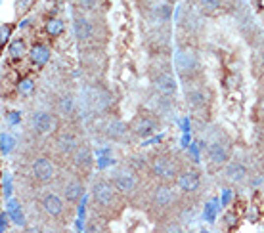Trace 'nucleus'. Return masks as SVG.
<instances>
[{
    "instance_id": "obj_1",
    "label": "nucleus",
    "mask_w": 264,
    "mask_h": 233,
    "mask_svg": "<svg viewBox=\"0 0 264 233\" xmlns=\"http://www.w3.org/2000/svg\"><path fill=\"white\" fill-rule=\"evenodd\" d=\"M115 191H117L115 185L106 181V180L96 181L94 187H92V199H94L96 207L98 208H106V210L107 208H113L115 203H117V193Z\"/></svg>"
},
{
    "instance_id": "obj_2",
    "label": "nucleus",
    "mask_w": 264,
    "mask_h": 233,
    "mask_svg": "<svg viewBox=\"0 0 264 233\" xmlns=\"http://www.w3.org/2000/svg\"><path fill=\"white\" fill-rule=\"evenodd\" d=\"M149 166H151V172L161 180L178 178V166H176V162L173 161L171 157H167V155H159V157H155Z\"/></svg>"
},
{
    "instance_id": "obj_3",
    "label": "nucleus",
    "mask_w": 264,
    "mask_h": 233,
    "mask_svg": "<svg viewBox=\"0 0 264 233\" xmlns=\"http://www.w3.org/2000/svg\"><path fill=\"white\" fill-rule=\"evenodd\" d=\"M159 128V123L151 117V115H136L134 119H132V123H130V130L136 134V136H140V138H149L151 134H155Z\"/></svg>"
},
{
    "instance_id": "obj_4",
    "label": "nucleus",
    "mask_w": 264,
    "mask_h": 233,
    "mask_svg": "<svg viewBox=\"0 0 264 233\" xmlns=\"http://www.w3.org/2000/svg\"><path fill=\"white\" fill-rule=\"evenodd\" d=\"M153 88L163 98H173L176 94V80L169 71H163L153 77Z\"/></svg>"
},
{
    "instance_id": "obj_5",
    "label": "nucleus",
    "mask_w": 264,
    "mask_h": 233,
    "mask_svg": "<svg viewBox=\"0 0 264 233\" xmlns=\"http://www.w3.org/2000/svg\"><path fill=\"white\" fill-rule=\"evenodd\" d=\"M113 185H115V189H117L119 193L128 195V193H132L134 187H136V178H134V174H132L130 170L119 168V170L115 172V176H113Z\"/></svg>"
},
{
    "instance_id": "obj_6",
    "label": "nucleus",
    "mask_w": 264,
    "mask_h": 233,
    "mask_svg": "<svg viewBox=\"0 0 264 233\" xmlns=\"http://www.w3.org/2000/svg\"><path fill=\"white\" fill-rule=\"evenodd\" d=\"M56 174V166L50 159L46 157H38L35 162H33V176H35L38 181H50Z\"/></svg>"
},
{
    "instance_id": "obj_7",
    "label": "nucleus",
    "mask_w": 264,
    "mask_h": 233,
    "mask_svg": "<svg viewBox=\"0 0 264 233\" xmlns=\"http://www.w3.org/2000/svg\"><path fill=\"white\" fill-rule=\"evenodd\" d=\"M176 181H178V187L184 193H194V191L199 189V185H201V178H199V174L195 170H184V172H180Z\"/></svg>"
},
{
    "instance_id": "obj_8",
    "label": "nucleus",
    "mask_w": 264,
    "mask_h": 233,
    "mask_svg": "<svg viewBox=\"0 0 264 233\" xmlns=\"http://www.w3.org/2000/svg\"><path fill=\"white\" fill-rule=\"evenodd\" d=\"M58 125L56 117L50 113H44V111H38L33 115V128H35L38 134H50L54 132V128Z\"/></svg>"
},
{
    "instance_id": "obj_9",
    "label": "nucleus",
    "mask_w": 264,
    "mask_h": 233,
    "mask_svg": "<svg viewBox=\"0 0 264 233\" xmlns=\"http://www.w3.org/2000/svg\"><path fill=\"white\" fill-rule=\"evenodd\" d=\"M56 147H58V151L63 155V157H69L73 155L75 151H77V138L71 134V132H61L58 138H56Z\"/></svg>"
},
{
    "instance_id": "obj_10",
    "label": "nucleus",
    "mask_w": 264,
    "mask_h": 233,
    "mask_svg": "<svg viewBox=\"0 0 264 233\" xmlns=\"http://www.w3.org/2000/svg\"><path fill=\"white\" fill-rule=\"evenodd\" d=\"M73 164L83 172H88L92 168V151L88 145L83 144L77 147V151L73 153Z\"/></svg>"
},
{
    "instance_id": "obj_11",
    "label": "nucleus",
    "mask_w": 264,
    "mask_h": 233,
    "mask_svg": "<svg viewBox=\"0 0 264 233\" xmlns=\"http://www.w3.org/2000/svg\"><path fill=\"white\" fill-rule=\"evenodd\" d=\"M175 203V191L169 185H159L153 191V205L159 208H167Z\"/></svg>"
},
{
    "instance_id": "obj_12",
    "label": "nucleus",
    "mask_w": 264,
    "mask_h": 233,
    "mask_svg": "<svg viewBox=\"0 0 264 233\" xmlns=\"http://www.w3.org/2000/svg\"><path fill=\"white\" fill-rule=\"evenodd\" d=\"M42 207L46 210V214L52 216V218H59L63 214V201L58 197L56 193H48L42 199Z\"/></svg>"
},
{
    "instance_id": "obj_13",
    "label": "nucleus",
    "mask_w": 264,
    "mask_h": 233,
    "mask_svg": "<svg viewBox=\"0 0 264 233\" xmlns=\"http://www.w3.org/2000/svg\"><path fill=\"white\" fill-rule=\"evenodd\" d=\"M83 193H85V185L79 180H69L63 185V197H65L67 203H77L79 199L83 197Z\"/></svg>"
},
{
    "instance_id": "obj_14",
    "label": "nucleus",
    "mask_w": 264,
    "mask_h": 233,
    "mask_svg": "<svg viewBox=\"0 0 264 233\" xmlns=\"http://www.w3.org/2000/svg\"><path fill=\"white\" fill-rule=\"evenodd\" d=\"M207 155H209V159H211L212 164H226L230 159V153L228 149H226V145L222 144H211L209 145V149H207Z\"/></svg>"
},
{
    "instance_id": "obj_15",
    "label": "nucleus",
    "mask_w": 264,
    "mask_h": 233,
    "mask_svg": "<svg viewBox=\"0 0 264 233\" xmlns=\"http://www.w3.org/2000/svg\"><path fill=\"white\" fill-rule=\"evenodd\" d=\"M29 57H31L33 65L42 67V65H46L48 59H50V50H48V46H44V44H35V46L29 50Z\"/></svg>"
},
{
    "instance_id": "obj_16",
    "label": "nucleus",
    "mask_w": 264,
    "mask_h": 233,
    "mask_svg": "<svg viewBox=\"0 0 264 233\" xmlns=\"http://www.w3.org/2000/svg\"><path fill=\"white\" fill-rule=\"evenodd\" d=\"M147 10H149V16L155 19V21H167V19L171 18V14H173L171 6L165 4V2H155L153 6H147Z\"/></svg>"
},
{
    "instance_id": "obj_17",
    "label": "nucleus",
    "mask_w": 264,
    "mask_h": 233,
    "mask_svg": "<svg viewBox=\"0 0 264 233\" xmlns=\"http://www.w3.org/2000/svg\"><path fill=\"white\" fill-rule=\"evenodd\" d=\"M73 31H75L77 40H81V42H87L88 38L92 36V27H90V23H88L85 18H77V19H75Z\"/></svg>"
},
{
    "instance_id": "obj_18",
    "label": "nucleus",
    "mask_w": 264,
    "mask_h": 233,
    "mask_svg": "<svg viewBox=\"0 0 264 233\" xmlns=\"http://www.w3.org/2000/svg\"><path fill=\"white\" fill-rule=\"evenodd\" d=\"M126 130H128V126L124 125L123 121H111L106 126V134L109 140H121V138H124Z\"/></svg>"
},
{
    "instance_id": "obj_19",
    "label": "nucleus",
    "mask_w": 264,
    "mask_h": 233,
    "mask_svg": "<svg viewBox=\"0 0 264 233\" xmlns=\"http://www.w3.org/2000/svg\"><path fill=\"white\" fill-rule=\"evenodd\" d=\"M226 176H228L232 181L239 183V181H243V180H245L247 168L241 164V162H230L228 168H226Z\"/></svg>"
},
{
    "instance_id": "obj_20",
    "label": "nucleus",
    "mask_w": 264,
    "mask_h": 233,
    "mask_svg": "<svg viewBox=\"0 0 264 233\" xmlns=\"http://www.w3.org/2000/svg\"><path fill=\"white\" fill-rule=\"evenodd\" d=\"M207 104V98H205V92L203 90H192L188 92V105L195 111H201Z\"/></svg>"
},
{
    "instance_id": "obj_21",
    "label": "nucleus",
    "mask_w": 264,
    "mask_h": 233,
    "mask_svg": "<svg viewBox=\"0 0 264 233\" xmlns=\"http://www.w3.org/2000/svg\"><path fill=\"white\" fill-rule=\"evenodd\" d=\"M176 63H178V71L180 73H186L188 67H190V69H195V65H197L192 52H180V54H178V59H176Z\"/></svg>"
},
{
    "instance_id": "obj_22",
    "label": "nucleus",
    "mask_w": 264,
    "mask_h": 233,
    "mask_svg": "<svg viewBox=\"0 0 264 233\" xmlns=\"http://www.w3.org/2000/svg\"><path fill=\"white\" fill-rule=\"evenodd\" d=\"M63 31H65V23H63L61 19L52 18L48 23H46V33H48L50 36H59Z\"/></svg>"
},
{
    "instance_id": "obj_23",
    "label": "nucleus",
    "mask_w": 264,
    "mask_h": 233,
    "mask_svg": "<svg viewBox=\"0 0 264 233\" xmlns=\"http://www.w3.org/2000/svg\"><path fill=\"white\" fill-rule=\"evenodd\" d=\"M73 107H75V102H73V98H71L69 94H65V96H61V98L58 100V113H61V115H71V113H73Z\"/></svg>"
},
{
    "instance_id": "obj_24",
    "label": "nucleus",
    "mask_w": 264,
    "mask_h": 233,
    "mask_svg": "<svg viewBox=\"0 0 264 233\" xmlns=\"http://www.w3.org/2000/svg\"><path fill=\"white\" fill-rule=\"evenodd\" d=\"M25 52H27V48H25V42L23 40H14L10 44V48H8V54H10V57H14V59H21L25 55Z\"/></svg>"
},
{
    "instance_id": "obj_25",
    "label": "nucleus",
    "mask_w": 264,
    "mask_h": 233,
    "mask_svg": "<svg viewBox=\"0 0 264 233\" xmlns=\"http://www.w3.org/2000/svg\"><path fill=\"white\" fill-rule=\"evenodd\" d=\"M0 144H2V155H8L14 149V138L10 134H2L0 136Z\"/></svg>"
},
{
    "instance_id": "obj_26",
    "label": "nucleus",
    "mask_w": 264,
    "mask_h": 233,
    "mask_svg": "<svg viewBox=\"0 0 264 233\" xmlns=\"http://www.w3.org/2000/svg\"><path fill=\"white\" fill-rule=\"evenodd\" d=\"M10 216L14 218V222L19 224V226H23L25 224V218H23V212L18 208V205L16 203H10Z\"/></svg>"
},
{
    "instance_id": "obj_27",
    "label": "nucleus",
    "mask_w": 264,
    "mask_h": 233,
    "mask_svg": "<svg viewBox=\"0 0 264 233\" xmlns=\"http://www.w3.org/2000/svg\"><path fill=\"white\" fill-rule=\"evenodd\" d=\"M199 4L205 12H214L220 8V0H199Z\"/></svg>"
},
{
    "instance_id": "obj_28",
    "label": "nucleus",
    "mask_w": 264,
    "mask_h": 233,
    "mask_svg": "<svg viewBox=\"0 0 264 233\" xmlns=\"http://www.w3.org/2000/svg\"><path fill=\"white\" fill-rule=\"evenodd\" d=\"M35 88V84H33V80H21V84H19V90H21V94H31Z\"/></svg>"
},
{
    "instance_id": "obj_29",
    "label": "nucleus",
    "mask_w": 264,
    "mask_h": 233,
    "mask_svg": "<svg viewBox=\"0 0 264 233\" xmlns=\"http://www.w3.org/2000/svg\"><path fill=\"white\" fill-rule=\"evenodd\" d=\"M79 6L83 10H94L98 6V0H79Z\"/></svg>"
},
{
    "instance_id": "obj_30",
    "label": "nucleus",
    "mask_w": 264,
    "mask_h": 233,
    "mask_svg": "<svg viewBox=\"0 0 264 233\" xmlns=\"http://www.w3.org/2000/svg\"><path fill=\"white\" fill-rule=\"evenodd\" d=\"M214 212H216V203L212 201V203L207 205V220L209 222H214Z\"/></svg>"
},
{
    "instance_id": "obj_31",
    "label": "nucleus",
    "mask_w": 264,
    "mask_h": 233,
    "mask_svg": "<svg viewBox=\"0 0 264 233\" xmlns=\"http://www.w3.org/2000/svg\"><path fill=\"white\" fill-rule=\"evenodd\" d=\"M10 33H12V27H10V25H2V46L8 42V38H10Z\"/></svg>"
},
{
    "instance_id": "obj_32",
    "label": "nucleus",
    "mask_w": 264,
    "mask_h": 233,
    "mask_svg": "<svg viewBox=\"0 0 264 233\" xmlns=\"http://www.w3.org/2000/svg\"><path fill=\"white\" fill-rule=\"evenodd\" d=\"M12 216L6 214V212H2L0 214V220H2V224H0V232H6V228H8V220H10Z\"/></svg>"
},
{
    "instance_id": "obj_33",
    "label": "nucleus",
    "mask_w": 264,
    "mask_h": 233,
    "mask_svg": "<svg viewBox=\"0 0 264 233\" xmlns=\"http://www.w3.org/2000/svg\"><path fill=\"white\" fill-rule=\"evenodd\" d=\"M226 222H228V226H234V224H235V220H234V214L226 216Z\"/></svg>"
},
{
    "instance_id": "obj_34",
    "label": "nucleus",
    "mask_w": 264,
    "mask_h": 233,
    "mask_svg": "<svg viewBox=\"0 0 264 233\" xmlns=\"http://www.w3.org/2000/svg\"><path fill=\"white\" fill-rule=\"evenodd\" d=\"M261 113H263V115H264V102H263V104H261Z\"/></svg>"
},
{
    "instance_id": "obj_35",
    "label": "nucleus",
    "mask_w": 264,
    "mask_h": 233,
    "mask_svg": "<svg viewBox=\"0 0 264 233\" xmlns=\"http://www.w3.org/2000/svg\"><path fill=\"white\" fill-rule=\"evenodd\" d=\"M169 2H176V0H169Z\"/></svg>"
}]
</instances>
